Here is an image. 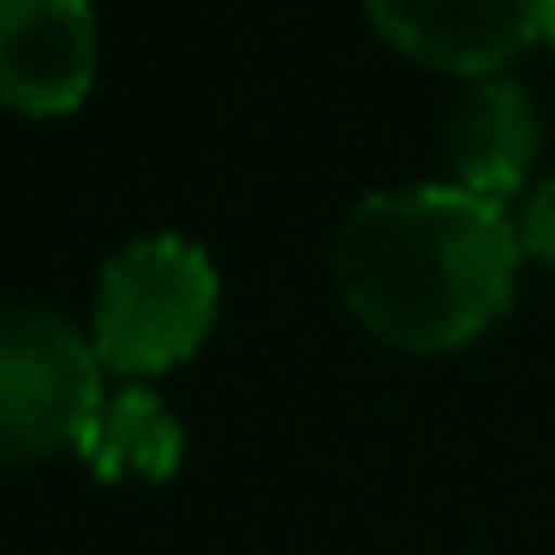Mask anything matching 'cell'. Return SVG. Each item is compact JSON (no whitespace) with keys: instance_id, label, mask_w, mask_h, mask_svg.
I'll return each instance as SVG.
<instances>
[{"instance_id":"obj_1","label":"cell","mask_w":555,"mask_h":555,"mask_svg":"<svg viewBox=\"0 0 555 555\" xmlns=\"http://www.w3.org/2000/svg\"><path fill=\"white\" fill-rule=\"evenodd\" d=\"M519 233L507 204L448 180L388 185L335 233V293L383 347L436 359L483 340L519 299Z\"/></svg>"},{"instance_id":"obj_2","label":"cell","mask_w":555,"mask_h":555,"mask_svg":"<svg viewBox=\"0 0 555 555\" xmlns=\"http://www.w3.org/2000/svg\"><path fill=\"white\" fill-rule=\"evenodd\" d=\"M221 275L209 251L180 233H144L108 257L90 299V347L126 383L168 376L209 340Z\"/></svg>"},{"instance_id":"obj_3","label":"cell","mask_w":555,"mask_h":555,"mask_svg":"<svg viewBox=\"0 0 555 555\" xmlns=\"http://www.w3.org/2000/svg\"><path fill=\"white\" fill-rule=\"evenodd\" d=\"M102 371L90 328L42 305H0V466L73 454L108 395Z\"/></svg>"},{"instance_id":"obj_4","label":"cell","mask_w":555,"mask_h":555,"mask_svg":"<svg viewBox=\"0 0 555 555\" xmlns=\"http://www.w3.org/2000/svg\"><path fill=\"white\" fill-rule=\"evenodd\" d=\"M364 25L400 61L442 78L514 73L538 42H550L555 0H359Z\"/></svg>"},{"instance_id":"obj_5","label":"cell","mask_w":555,"mask_h":555,"mask_svg":"<svg viewBox=\"0 0 555 555\" xmlns=\"http://www.w3.org/2000/svg\"><path fill=\"white\" fill-rule=\"evenodd\" d=\"M96 7L90 0H0V102L30 120L85 108L96 85Z\"/></svg>"},{"instance_id":"obj_6","label":"cell","mask_w":555,"mask_h":555,"mask_svg":"<svg viewBox=\"0 0 555 555\" xmlns=\"http://www.w3.org/2000/svg\"><path fill=\"white\" fill-rule=\"evenodd\" d=\"M543 156V114L519 78H466L442 114L448 185L490 204H514Z\"/></svg>"},{"instance_id":"obj_7","label":"cell","mask_w":555,"mask_h":555,"mask_svg":"<svg viewBox=\"0 0 555 555\" xmlns=\"http://www.w3.org/2000/svg\"><path fill=\"white\" fill-rule=\"evenodd\" d=\"M73 454L102 483H162L185 460V430L156 388L126 383L114 395H102L96 418L85 424Z\"/></svg>"},{"instance_id":"obj_8","label":"cell","mask_w":555,"mask_h":555,"mask_svg":"<svg viewBox=\"0 0 555 555\" xmlns=\"http://www.w3.org/2000/svg\"><path fill=\"white\" fill-rule=\"evenodd\" d=\"M514 233H519L526 263H538L555 275V180H543L538 192H526V204L514 209Z\"/></svg>"},{"instance_id":"obj_9","label":"cell","mask_w":555,"mask_h":555,"mask_svg":"<svg viewBox=\"0 0 555 555\" xmlns=\"http://www.w3.org/2000/svg\"><path fill=\"white\" fill-rule=\"evenodd\" d=\"M550 49H555V18H550Z\"/></svg>"}]
</instances>
